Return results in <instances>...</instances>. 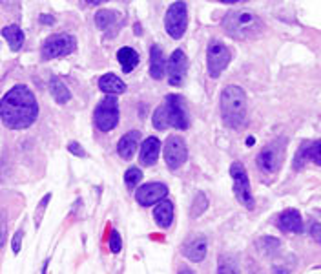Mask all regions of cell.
Returning a JSON list of instances; mask_svg holds the SVG:
<instances>
[{
  "mask_svg": "<svg viewBox=\"0 0 321 274\" xmlns=\"http://www.w3.org/2000/svg\"><path fill=\"white\" fill-rule=\"evenodd\" d=\"M0 117L11 130L30 128L38 117V104L33 91L24 84L13 86L0 101Z\"/></svg>",
  "mask_w": 321,
  "mask_h": 274,
  "instance_id": "obj_1",
  "label": "cell"
},
{
  "mask_svg": "<svg viewBox=\"0 0 321 274\" xmlns=\"http://www.w3.org/2000/svg\"><path fill=\"white\" fill-rule=\"evenodd\" d=\"M221 117L226 126L237 130L247 121V93L236 84L226 86L221 91Z\"/></svg>",
  "mask_w": 321,
  "mask_h": 274,
  "instance_id": "obj_2",
  "label": "cell"
},
{
  "mask_svg": "<svg viewBox=\"0 0 321 274\" xmlns=\"http://www.w3.org/2000/svg\"><path fill=\"white\" fill-rule=\"evenodd\" d=\"M223 28L230 37L237 40H247L248 37H254L261 30L263 24L259 17L252 13L250 9H232L224 15Z\"/></svg>",
  "mask_w": 321,
  "mask_h": 274,
  "instance_id": "obj_3",
  "label": "cell"
},
{
  "mask_svg": "<svg viewBox=\"0 0 321 274\" xmlns=\"http://www.w3.org/2000/svg\"><path fill=\"white\" fill-rule=\"evenodd\" d=\"M230 61L232 51L228 50V46L221 42V40H217V38H212L208 44V50H206V66H208L210 77L217 79L226 69Z\"/></svg>",
  "mask_w": 321,
  "mask_h": 274,
  "instance_id": "obj_4",
  "label": "cell"
},
{
  "mask_svg": "<svg viewBox=\"0 0 321 274\" xmlns=\"http://www.w3.org/2000/svg\"><path fill=\"white\" fill-rule=\"evenodd\" d=\"M230 175L232 179H234V194H236L237 201L243 206H247V208L252 210L255 206V203H254V196H252V188H250V179H248L245 167L239 161L232 163Z\"/></svg>",
  "mask_w": 321,
  "mask_h": 274,
  "instance_id": "obj_5",
  "label": "cell"
},
{
  "mask_svg": "<svg viewBox=\"0 0 321 274\" xmlns=\"http://www.w3.org/2000/svg\"><path fill=\"white\" fill-rule=\"evenodd\" d=\"M75 48H77L75 37H71L69 33H57L46 38L40 53H42V59H59L75 51Z\"/></svg>",
  "mask_w": 321,
  "mask_h": 274,
  "instance_id": "obj_6",
  "label": "cell"
},
{
  "mask_svg": "<svg viewBox=\"0 0 321 274\" xmlns=\"http://www.w3.org/2000/svg\"><path fill=\"white\" fill-rule=\"evenodd\" d=\"M95 124L101 132H110L117 126L119 122V103L117 97L108 95L106 99H102L95 108V114H93Z\"/></svg>",
  "mask_w": 321,
  "mask_h": 274,
  "instance_id": "obj_7",
  "label": "cell"
},
{
  "mask_svg": "<svg viewBox=\"0 0 321 274\" xmlns=\"http://www.w3.org/2000/svg\"><path fill=\"white\" fill-rule=\"evenodd\" d=\"M188 26V8L186 2H173L172 6L168 8L165 17V28L168 31V35L172 38H181L185 35Z\"/></svg>",
  "mask_w": 321,
  "mask_h": 274,
  "instance_id": "obj_8",
  "label": "cell"
},
{
  "mask_svg": "<svg viewBox=\"0 0 321 274\" xmlns=\"http://www.w3.org/2000/svg\"><path fill=\"white\" fill-rule=\"evenodd\" d=\"M283 154H285V145L281 141H274V143L267 145L261 152L257 154L255 165L265 174H274V172H277V168L281 167Z\"/></svg>",
  "mask_w": 321,
  "mask_h": 274,
  "instance_id": "obj_9",
  "label": "cell"
},
{
  "mask_svg": "<svg viewBox=\"0 0 321 274\" xmlns=\"http://www.w3.org/2000/svg\"><path fill=\"white\" fill-rule=\"evenodd\" d=\"M163 108H165V115H166V121H168V126H173V128H179V130L188 128L190 119H188L186 108H185V101H183L181 95H168L166 101L163 103Z\"/></svg>",
  "mask_w": 321,
  "mask_h": 274,
  "instance_id": "obj_10",
  "label": "cell"
},
{
  "mask_svg": "<svg viewBox=\"0 0 321 274\" xmlns=\"http://www.w3.org/2000/svg\"><path fill=\"white\" fill-rule=\"evenodd\" d=\"M188 159V150H186V143L183 137L172 136L168 137V141L165 143V161L168 168L172 170H177L181 168Z\"/></svg>",
  "mask_w": 321,
  "mask_h": 274,
  "instance_id": "obj_11",
  "label": "cell"
},
{
  "mask_svg": "<svg viewBox=\"0 0 321 274\" xmlns=\"http://www.w3.org/2000/svg\"><path fill=\"white\" fill-rule=\"evenodd\" d=\"M188 73V57L183 50H175L166 62V75L172 86H183Z\"/></svg>",
  "mask_w": 321,
  "mask_h": 274,
  "instance_id": "obj_12",
  "label": "cell"
},
{
  "mask_svg": "<svg viewBox=\"0 0 321 274\" xmlns=\"http://www.w3.org/2000/svg\"><path fill=\"white\" fill-rule=\"evenodd\" d=\"M168 196V187L165 183H146L137 188L135 192V199L139 201V205L142 206H152L155 203H161V199H165Z\"/></svg>",
  "mask_w": 321,
  "mask_h": 274,
  "instance_id": "obj_13",
  "label": "cell"
},
{
  "mask_svg": "<svg viewBox=\"0 0 321 274\" xmlns=\"http://www.w3.org/2000/svg\"><path fill=\"white\" fill-rule=\"evenodd\" d=\"M139 143H141V132L139 130H132V132H126L124 136L119 139L117 143V152L122 159H132L134 154L137 152L139 148Z\"/></svg>",
  "mask_w": 321,
  "mask_h": 274,
  "instance_id": "obj_14",
  "label": "cell"
},
{
  "mask_svg": "<svg viewBox=\"0 0 321 274\" xmlns=\"http://www.w3.org/2000/svg\"><path fill=\"white\" fill-rule=\"evenodd\" d=\"M277 225L285 232H294V234H301L303 232V218H301V214L296 208H288V210L279 214Z\"/></svg>",
  "mask_w": 321,
  "mask_h": 274,
  "instance_id": "obj_15",
  "label": "cell"
},
{
  "mask_svg": "<svg viewBox=\"0 0 321 274\" xmlns=\"http://www.w3.org/2000/svg\"><path fill=\"white\" fill-rule=\"evenodd\" d=\"M206 251H208V245H206V240L203 236L194 238V240H190V241H186V243L183 245V254H185L188 259L197 261V263L204 259Z\"/></svg>",
  "mask_w": 321,
  "mask_h": 274,
  "instance_id": "obj_16",
  "label": "cell"
},
{
  "mask_svg": "<svg viewBox=\"0 0 321 274\" xmlns=\"http://www.w3.org/2000/svg\"><path fill=\"white\" fill-rule=\"evenodd\" d=\"M166 73V61L163 50L157 44L150 48V75L153 77L155 81H161Z\"/></svg>",
  "mask_w": 321,
  "mask_h": 274,
  "instance_id": "obj_17",
  "label": "cell"
},
{
  "mask_svg": "<svg viewBox=\"0 0 321 274\" xmlns=\"http://www.w3.org/2000/svg\"><path fill=\"white\" fill-rule=\"evenodd\" d=\"M159 150L161 143L157 137H148L141 146V165L142 167H152L159 159Z\"/></svg>",
  "mask_w": 321,
  "mask_h": 274,
  "instance_id": "obj_18",
  "label": "cell"
},
{
  "mask_svg": "<svg viewBox=\"0 0 321 274\" xmlns=\"http://www.w3.org/2000/svg\"><path fill=\"white\" fill-rule=\"evenodd\" d=\"M153 218H155V223L161 228L170 227L172 221H173V203L172 201H168V199L161 201V203L155 206V210H153Z\"/></svg>",
  "mask_w": 321,
  "mask_h": 274,
  "instance_id": "obj_19",
  "label": "cell"
},
{
  "mask_svg": "<svg viewBox=\"0 0 321 274\" xmlns=\"http://www.w3.org/2000/svg\"><path fill=\"white\" fill-rule=\"evenodd\" d=\"M99 88L101 91H104L108 95H119L122 91L126 90V84L120 81L117 75H113V73H106L99 79Z\"/></svg>",
  "mask_w": 321,
  "mask_h": 274,
  "instance_id": "obj_20",
  "label": "cell"
},
{
  "mask_svg": "<svg viewBox=\"0 0 321 274\" xmlns=\"http://www.w3.org/2000/svg\"><path fill=\"white\" fill-rule=\"evenodd\" d=\"M117 61H119L120 68H122L124 73H132L137 68V64H139V55H137L135 50L124 46V48H120L117 51Z\"/></svg>",
  "mask_w": 321,
  "mask_h": 274,
  "instance_id": "obj_21",
  "label": "cell"
},
{
  "mask_svg": "<svg viewBox=\"0 0 321 274\" xmlns=\"http://www.w3.org/2000/svg\"><path fill=\"white\" fill-rule=\"evenodd\" d=\"M2 37L8 40L9 48L13 50V51H18L24 44V31L17 26V24H11V26H6L4 30H2Z\"/></svg>",
  "mask_w": 321,
  "mask_h": 274,
  "instance_id": "obj_22",
  "label": "cell"
},
{
  "mask_svg": "<svg viewBox=\"0 0 321 274\" xmlns=\"http://www.w3.org/2000/svg\"><path fill=\"white\" fill-rule=\"evenodd\" d=\"M50 91H51L53 99L57 101L59 104H66L68 101L71 99V93H69L66 84L62 83L59 77H51L50 79Z\"/></svg>",
  "mask_w": 321,
  "mask_h": 274,
  "instance_id": "obj_23",
  "label": "cell"
},
{
  "mask_svg": "<svg viewBox=\"0 0 321 274\" xmlns=\"http://www.w3.org/2000/svg\"><path fill=\"white\" fill-rule=\"evenodd\" d=\"M115 22H117V13L112 11V9H101L95 15V24L101 30H106V28H110Z\"/></svg>",
  "mask_w": 321,
  "mask_h": 274,
  "instance_id": "obj_24",
  "label": "cell"
},
{
  "mask_svg": "<svg viewBox=\"0 0 321 274\" xmlns=\"http://www.w3.org/2000/svg\"><path fill=\"white\" fill-rule=\"evenodd\" d=\"M306 159H310L312 163L321 167V139L316 141V143L306 145Z\"/></svg>",
  "mask_w": 321,
  "mask_h": 274,
  "instance_id": "obj_25",
  "label": "cell"
},
{
  "mask_svg": "<svg viewBox=\"0 0 321 274\" xmlns=\"http://www.w3.org/2000/svg\"><path fill=\"white\" fill-rule=\"evenodd\" d=\"M142 179V172L139 170L137 167H132L126 170V174H124V183H126L130 188H134V187H137L139 183H141Z\"/></svg>",
  "mask_w": 321,
  "mask_h": 274,
  "instance_id": "obj_26",
  "label": "cell"
},
{
  "mask_svg": "<svg viewBox=\"0 0 321 274\" xmlns=\"http://www.w3.org/2000/svg\"><path fill=\"white\" fill-rule=\"evenodd\" d=\"M206 206H208V201H206V196L204 194H197L194 199V205H192V216L197 218V216H201L204 210H206Z\"/></svg>",
  "mask_w": 321,
  "mask_h": 274,
  "instance_id": "obj_27",
  "label": "cell"
},
{
  "mask_svg": "<svg viewBox=\"0 0 321 274\" xmlns=\"http://www.w3.org/2000/svg\"><path fill=\"white\" fill-rule=\"evenodd\" d=\"M217 274H239V269L230 258H223L217 265Z\"/></svg>",
  "mask_w": 321,
  "mask_h": 274,
  "instance_id": "obj_28",
  "label": "cell"
},
{
  "mask_svg": "<svg viewBox=\"0 0 321 274\" xmlns=\"http://www.w3.org/2000/svg\"><path fill=\"white\" fill-rule=\"evenodd\" d=\"M153 126H155L157 130H166L168 128V121H166V115H165V108H163V104L161 106H157L155 114H153Z\"/></svg>",
  "mask_w": 321,
  "mask_h": 274,
  "instance_id": "obj_29",
  "label": "cell"
},
{
  "mask_svg": "<svg viewBox=\"0 0 321 274\" xmlns=\"http://www.w3.org/2000/svg\"><path fill=\"white\" fill-rule=\"evenodd\" d=\"M259 243H261V249L267 252V254H272V252H276L277 249H279V245H281V243H279V240H276V238H270V236L263 238Z\"/></svg>",
  "mask_w": 321,
  "mask_h": 274,
  "instance_id": "obj_30",
  "label": "cell"
},
{
  "mask_svg": "<svg viewBox=\"0 0 321 274\" xmlns=\"http://www.w3.org/2000/svg\"><path fill=\"white\" fill-rule=\"evenodd\" d=\"M50 199H51V194H46L44 198H42V201H40V205L37 206V212H35V225H40V221H42V212L46 210V206H48V203H50Z\"/></svg>",
  "mask_w": 321,
  "mask_h": 274,
  "instance_id": "obj_31",
  "label": "cell"
},
{
  "mask_svg": "<svg viewBox=\"0 0 321 274\" xmlns=\"http://www.w3.org/2000/svg\"><path fill=\"white\" fill-rule=\"evenodd\" d=\"M110 249H112V252H120V249H122V241H120L117 230H112V234H110Z\"/></svg>",
  "mask_w": 321,
  "mask_h": 274,
  "instance_id": "obj_32",
  "label": "cell"
},
{
  "mask_svg": "<svg viewBox=\"0 0 321 274\" xmlns=\"http://www.w3.org/2000/svg\"><path fill=\"white\" fill-rule=\"evenodd\" d=\"M303 161H306V143L301 148L298 150V154H296V159H294V167L298 168H301L303 167Z\"/></svg>",
  "mask_w": 321,
  "mask_h": 274,
  "instance_id": "obj_33",
  "label": "cell"
},
{
  "mask_svg": "<svg viewBox=\"0 0 321 274\" xmlns=\"http://www.w3.org/2000/svg\"><path fill=\"white\" fill-rule=\"evenodd\" d=\"M6 236H8V225H6L4 214H0V249L6 243Z\"/></svg>",
  "mask_w": 321,
  "mask_h": 274,
  "instance_id": "obj_34",
  "label": "cell"
},
{
  "mask_svg": "<svg viewBox=\"0 0 321 274\" xmlns=\"http://www.w3.org/2000/svg\"><path fill=\"white\" fill-rule=\"evenodd\" d=\"M68 150H69V152L73 154V155H77V157H84V155H86V152H84V150H83V146L79 145L77 141H73V143H69V145H68Z\"/></svg>",
  "mask_w": 321,
  "mask_h": 274,
  "instance_id": "obj_35",
  "label": "cell"
},
{
  "mask_svg": "<svg viewBox=\"0 0 321 274\" xmlns=\"http://www.w3.org/2000/svg\"><path fill=\"white\" fill-rule=\"evenodd\" d=\"M22 236H24V232H22V230H18V232H17V236L13 238V245H11V249H13V252H15V254H18V252H20V243H22Z\"/></svg>",
  "mask_w": 321,
  "mask_h": 274,
  "instance_id": "obj_36",
  "label": "cell"
},
{
  "mask_svg": "<svg viewBox=\"0 0 321 274\" xmlns=\"http://www.w3.org/2000/svg\"><path fill=\"white\" fill-rule=\"evenodd\" d=\"M310 234H312V238L318 241V243H321V223L312 225V228H310Z\"/></svg>",
  "mask_w": 321,
  "mask_h": 274,
  "instance_id": "obj_37",
  "label": "cell"
},
{
  "mask_svg": "<svg viewBox=\"0 0 321 274\" xmlns=\"http://www.w3.org/2000/svg\"><path fill=\"white\" fill-rule=\"evenodd\" d=\"M40 22H46V24H53L55 22V18L51 15H40Z\"/></svg>",
  "mask_w": 321,
  "mask_h": 274,
  "instance_id": "obj_38",
  "label": "cell"
},
{
  "mask_svg": "<svg viewBox=\"0 0 321 274\" xmlns=\"http://www.w3.org/2000/svg\"><path fill=\"white\" fill-rule=\"evenodd\" d=\"M274 274H288V269H285V267H274Z\"/></svg>",
  "mask_w": 321,
  "mask_h": 274,
  "instance_id": "obj_39",
  "label": "cell"
},
{
  "mask_svg": "<svg viewBox=\"0 0 321 274\" xmlns=\"http://www.w3.org/2000/svg\"><path fill=\"white\" fill-rule=\"evenodd\" d=\"M254 145V137H248L247 139V146H252Z\"/></svg>",
  "mask_w": 321,
  "mask_h": 274,
  "instance_id": "obj_40",
  "label": "cell"
},
{
  "mask_svg": "<svg viewBox=\"0 0 321 274\" xmlns=\"http://www.w3.org/2000/svg\"><path fill=\"white\" fill-rule=\"evenodd\" d=\"M179 274H195V273H194V271H188V269H183Z\"/></svg>",
  "mask_w": 321,
  "mask_h": 274,
  "instance_id": "obj_41",
  "label": "cell"
}]
</instances>
